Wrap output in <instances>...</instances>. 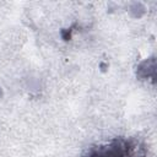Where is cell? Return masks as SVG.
I'll return each mask as SVG.
<instances>
[{
  "mask_svg": "<svg viewBox=\"0 0 157 157\" xmlns=\"http://www.w3.org/2000/svg\"><path fill=\"white\" fill-rule=\"evenodd\" d=\"M128 147L129 141L124 139H114L109 144L92 148L86 157H125Z\"/></svg>",
  "mask_w": 157,
  "mask_h": 157,
  "instance_id": "6da1fadb",
  "label": "cell"
},
{
  "mask_svg": "<svg viewBox=\"0 0 157 157\" xmlns=\"http://www.w3.org/2000/svg\"><path fill=\"white\" fill-rule=\"evenodd\" d=\"M125 157H146L145 147L136 141H129V147Z\"/></svg>",
  "mask_w": 157,
  "mask_h": 157,
  "instance_id": "7a4b0ae2",
  "label": "cell"
}]
</instances>
